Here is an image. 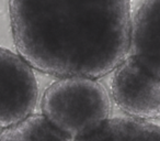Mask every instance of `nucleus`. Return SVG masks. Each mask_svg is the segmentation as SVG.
<instances>
[{"label": "nucleus", "mask_w": 160, "mask_h": 141, "mask_svg": "<svg viewBox=\"0 0 160 141\" xmlns=\"http://www.w3.org/2000/svg\"><path fill=\"white\" fill-rule=\"evenodd\" d=\"M132 0H9L17 52L56 77L101 79L128 55Z\"/></svg>", "instance_id": "obj_1"}, {"label": "nucleus", "mask_w": 160, "mask_h": 141, "mask_svg": "<svg viewBox=\"0 0 160 141\" xmlns=\"http://www.w3.org/2000/svg\"><path fill=\"white\" fill-rule=\"evenodd\" d=\"M42 115L72 140L89 133L112 115V98L98 79L65 76L45 89Z\"/></svg>", "instance_id": "obj_2"}, {"label": "nucleus", "mask_w": 160, "mask_h": 141, "mask_svg": "<svg viewBox=\"0 0 160 141\" xmlns=\"http://www.w3.org/2000/svg\"><path fill=\"white\" fill-rule=\"evenodd\" d=\"M38 100L34 68L19 53L0 46V129L34 114Z\"/></svg>", "instance_id": "obj_3"}, {"label": "nucleus", "mask_w": 160, "mask_h": 141, "mask_svg": "<svg viewBox=\"0 0 160 141\" xmlns=\"http://www.w3.org/2000/svg\"><path fill=\"white\" fill-rule=\"evenodd\" d=\"M111 98L127 117L160 119V79L145 71L131 55L114 68Z\"/></svg>", "instance_id": "obj_4"}, {"label": "nucleus", "mask_w": 160, "mask_h": 141, "mask_svg": "<svg viewBox=\"0 0 160 141\" xmlns=\"http://www.w3.org/2000/svg\"><path fill=\"white\" fill-rule=\"evenodd\" d=\"M128 53L160 79V0H140L132 14Z\"/></svg>", "instance_id": "obj_5"}, {"label": "nucleus", "mask_w": 160, "mask_h": 141, "mask_svg": "<svg viewBox=\"0 0 160 141\" xmlns=\"http://www.w3.org/2000/svg\"><path fill=\"white\" fill-rule=\"evenodd\" d=\"M73 141H160V125L132 117H110Z\"/></svg>", "instance_id": "obj_6"}, {"label": "nucleus", "mask_w": 160, "mask_h": 141, "mask_svg": "<svg viewBox=\"0 0 160 141\" xmlns=\"http://www.w3.org/2000/svg\"><path fill=\"white\" fill-rule=\"evenodd\" d=\"M0 141H73L47 121L42 114L0 129Z\"/></svg>", "instance_id": "obj_7"}]
</instances>
